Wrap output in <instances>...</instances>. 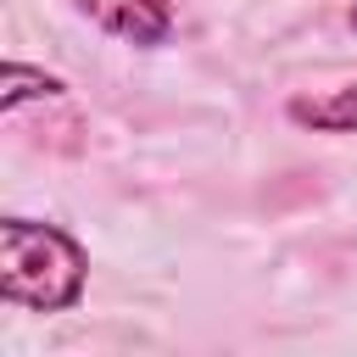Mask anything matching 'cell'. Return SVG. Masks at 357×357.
<instances>
[{"mask_svg":"<svg viewBox=\"0 0 357 357\" xmlns=\"http://www.w3.org/2000/svg\"><path fill=\"white\" fill-rule=\"evenodd\" d=\"M351 28H357V6H351Z\"/></svg>","mask_w":357,"mask_h":357,"instance_id":"5","label":"cell"},{"mask_svg":"<svg viewBox=\"0 0 357 357\" xmlns=\"http://www.w3.org/2000/svg\"><path fill=\"white\" fill-rule=\"evenodd\" d=\"M284 117L296 128H312V134H357V78L318 89V95H290Z\"/></svg>","mask_w":357,"mask_h":357,"instance_id":"3","label":"cell"},{"mask_svg":"<svg viewBox=\"0 0 357 357\" xmlns=\"http://www.w3.org/2000/svg\"><path fill=\"white\" fill-rule=\"evenodd\" d=\"M61 95H67V84L56 73H39L28 61H6V89H0V112L6 117H17L22 100H61Z\"/></svg>","mask_w":357,"mask_h":357,"instance_id":"4","label":"cell"},{"mask_svg":"<svg viewBox=\"0 0 357 357\" xmlns=\"http://www.w3.org/2000/svg\"><path fill=\"white\" fill-rule=\"evenodd\" d=\"M89 290V251L61 229L39 218H6L0 223V301L28 312H73Z\"/></svg>","mask_w":357,"mask_h":357,"instance_id":"1","label":"cell"},{"mask_svg":"<svg viewBox=\"0 0 357 357\" xmlns=\"http://www.w3.org/2000/svg\"><path fill=\"white\" fill-rule=\"evenodd\" d=\"M78 6H84V17H89L100 33H112V39H123V45H139V50L167 45L173 28H178L173 0H78Z\"/></svg>","mask_w":357,"mask_h":357,"instance_id":"2","label":"cell"}]
</instances>
